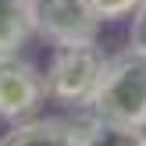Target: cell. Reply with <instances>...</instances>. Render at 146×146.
I'll list each match as a JSON object with an SVG mask.
<instances>
[{
    "mask_svg": "<svg viewBox=\"0 0 146 146\" xmlns=\"http://www.w3.org/2000/svg\"><path fill=\"white\" fill-rule=\"evenodd\" d=\"M89 114L100 121H114V125L143 132L146 128V54L132 46L107 54Z\"/></svg>",
    "mask_w": 146,
    "mask_h": 146,
    "instance_id": "6da1fadb",
    "label": "cell"
},
{
    "mask_svg": "<svg viewBox=\"0 0 146 146\" xmlns=\"http://www.w3.org/2000/svg\"><path fill=\"white\" fill-rule=\"evenodd\" d=\"M104 64H107V50L96 39L54 46L46 71H43L46 100L68 107V111H89L93 93L100 86V75H104Z\"/></svg>",
    "mask_w": 146,
    "mask_h": 146,
    "instance_id": "7a4b0ae2",
    "label": "cell"
},
{
    "mask_svg": "<svg viewBox=\"0 0 146 146\" xmlns=\"http://www.w3.org/2000/svg\"><path fill=\"white\" fill-rule=\"evenodd\" d=\"M32 36L46 39L50 46L86 43L100 36V18L86 0H29Z\"/></svg>",
    "mask_w": 146,
    "mask_h": 146,
    "instance_id": "3957f363",
    "label": "cell"
},
{
    "mask_svg": "<svg viewBox=\"0 0 146 146\" xmlns=\"http://www.w3.org/2000/svg\"><path fill=\"white\" fill-rule=\"evenodd\" d=\"M46 104L43 71L21 54L0 57V118L4 121H25L36 118V111Z\"/></svg>",
    "mask_w": 146,
    "mask_h": 146,
    "instance_id": "277c9868",
    "label": "cell"
},
{
    "mask_svg": "<svg viewBox=\"0 0 146 146\" xmlns=\"http://www.w3.org/2000/svg\"><path fill=\"white\" fill-rule=\"evenodd\" d=\"M0 146H78V121L61 114L14 121L0 135Z\"/></svg>",
    "mask_w": 146,
    "mask_h": 146,
    "instance_id": "5b68a950",
    "label": "cell"
},
{
    "mask_svg": "<svg viewBox=\"0 0 146 146\" xmlns=\"http://www.w3.org/2000/svg\"><path fill=\"white\" fill-rule=\"evenodd\" d=\"M78 121V146H143V132L139 128H125L114 121H100L89 111H82Z\"/></svg>",
    "mask_w": 146,
    "mask_h": 146,
    "instance_id": "8992f818",
    "label": "cell"
},
{
    "mask_svg": "<svg viewBox=\"0 0 146 146\" xmlns=\"http://www.w3.org/2000/svg\"><path fill=\"white\" fill-rule=\"evenodd\" d=\"M29 39H32L29 0H0V57L18 54Z\"/></svg>",
    "mask_w": 146,
    "mask_h": 146,
    "instance_id": "52a82bcc",
    "label": "cell"
},
{
    "mask_svg": "<svg viewBox=\"0 0 146 146\" xmlns=\"http://www.w3.org/2000/svg\"><path fill=\"white\" fill-rule=\"evenodd\" d=\"M86 4L93 7V14H96L100 25H104V21H125V18H132V11L143 4V0H86Z\"/></svg>",
    "mask_w": 146,
    "mask_h": 146,
    "instance_id": "ba28073f",
    "label": "cell"
},
{
    "mask_svg": "<svg viewBox=\"0 0 146 146\" xmlns=\"http://www.w3.org/2000/svg\"><path fill=\"white\" fill-rule=\"evenodd\" d=\"M128 46L146 54V0L132 11V18H128Z\"/></svg>",
    "mask_w": 146,
    "mask_h": 146,
    "instance_id": "9c48e42d",
    "label": "cell"
},
{
    "mask_svg": "<svg viewBox=\"0 0 146 146\" xmlns=\"http://www.w3.org/2000/svg\"><path fill=\"white\" fill-rule=\"evenodd\" d=\"M143 146H146V128H143Z\"/></svg>",
    "mask_w": 146,
    "mask_h": 146,
    "instance_id": "30bf717a",
    "label": "cell"
}]
</instances>
